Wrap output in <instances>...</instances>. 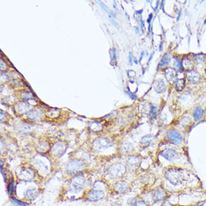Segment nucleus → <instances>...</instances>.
Wrapping results in <instances>:
<instances>
[{"instance_id":"17","label":"nucleus","mask_w":206,"mask_h":206,"mask_svg":"<svg viewBox=\"0 0 206 206\" xmlns=\"http://www.w3.org/2000/svg\"><path fill=\"white\" fill-rule=\"evenodd\" d=\"M88 129L93 133H99L103 130V125L97 121H92L88 124Z\"/></svg>"},{"instance_id":"21","label":"nucleus","mask_w":206,"mask_h":206,"mask_svg":"<svg viewBox=\"0 0 206 206\" xmlns=\"http://www.w3.org/2000/svg\"><path fill=\"white\" fill-rule=\"evenodd\" d=\"M164 75L168 82H173L177 77V71L172 67H166L164 70Z\"/></svg>"},{"instance_id":"11","label":"nucleus","mask_w":206,"mask_h":206,"mask_svg":"<svg viewBox=\"0 0 206 206\" xmlns=\"http://www.w3.org/2000/svg\"><path fill=\"white\" fill-rule=\"evenodd\" d=\"M67 146L64 141H57L55 143H53L50 149V154L53 157V158H59L67 150Z\"/></svg>"},{"instance_id":"48","label":"nucleus","mask_w":206,"mask_h":206,"mask_svg":"<svg viewBox=\"0 0 206 206\" xmlns=\"http://www.w3.org/2000/svg\"><path fill=\"white\" fill-rule=\"evenodd\" d=\"M159 50H160V51H162V50H163V43H162V42L160 44V46H159Z\"/></svg>"},{"instance_id":"32","label":"nucleus","mask_w":206,"mask_h":206,"mask_svg":"<svg viewBox=\"0 0 206 206\" xmlns=\"http://www.w3.org/2000/svg\"><path fill=\"white\" fill-rule=\"evenodd\" d=\"M110 64L112 65L116 64L117 62V58H116V50L115 48L110 50Z\"/></svg>"},{"instance_id":"8","label":"nucleus","mask_w":206,"mask_h":206,"mask_svg":"<svg viewBox=\"0 0 206 206\" xmlns=\"http://www.w3.org/2000/svg\"><path fill=\"white\" fill-rule=\"evenodd\" d=\"M113 146V143L112 140L104 136L97 137L92 143V149L95 152H103Z\"/></svg>"},{"instance_id":"47","label":"nucleus","mask_w":206,"mask_h":206,"mask_svg":"<svg viewBox=\"0 0 206 206\" xmlns=\"http://www.w3.org/2000/svg\"><path fill=\"white\" fill-rule=\"evenodd\" d=\"M133 62H134V63L136 64L139 63V61H138L137 59H136V58L135 57V56H133Z\"/></svg>"},{"instance_id":"28","label":"nucleus","mask_w":206,"mask_h":206,"mask_svg":"<svg viewBox=\"0 0 206 206\" xmlns=\"http://www.w3.org/2000/svg\"><path fill=\"white\" fill-rule=\"evenodd\" d=\"M29 107H30V106H29V103L26 101L20 102V103H18V104L16 106L17 111L20 113H23L27 112L28 110H29Z\"/></svg>"},{"instance_id":"1","label":"nucleus","mask_w":206,"mask_h":206,"mask_svg":"<svg viewBox=\"0 0 206 206\" xmlns=\"http://www.w3.org/2000/svg\"><path fill=\"white\" fill-rule=\"evenodd\" d=\"M163 175L166 181L174 187L181 186L187 180V175L181 168L169 167L164 171Z\"/></svg>"},{"instance_id":"23","label":"nucleus","mask_w":206,"mask_h":206,"mask_svg":"<svg viewBox=\"0 0 206 206\" xmlns=\"http://www.w3.org/2000/svg\"><path fill=\"white\" fill-rule=\"evenodd\" d=\"M153 86L155 92L158 94H162L166 91V84L163 80H155Z\"/></svg>"},{"instance_id":"14","label":"nucleus","mask_w":206,"mask_h":206,"mask_svg":"<svg viewBox=\"0 0 206 206\" xmlns=\"http://www.w3.org/2000/svg\"><path fill=\"white\" fill-rule=\"evenodd\" d=\"M160 155L168 161H172L177 158L178 152L173 149H166L160 152Z\"/></svg>"},{"instance_id":"37","label":"nucleus","mask_w":206,"mask_h":206,"mask_svg":"<svg viewBox=\"0 0 206 206\" xmlns=\"http://www.w3.org/2000/svg\"><path fill=\"white\" fill-rule=\"evenodd\" d=\"M133 60V53L132 52H130L129 53V56H128V62L130 64H132V61Z\"/></svg>"},{"instance_id":"29","label":"nucleus","mask_w":206,"mask_h":206,"mask_svg":"<svg viewBox=\"0 0 206 206\" xmlns=\"http://www.w3.org/2000/svg\"><path fill=\"white\" fill-rule=\"evenodd\" d=\"M158 109L156 106L155 105H151L150 108H149V117L150 119V120L153 121L158 116Z\"/></svg>"},{"instance_id":"7","label":"nucleus","mask_w":206,"mask_h":206,"mask_svg":"<svg viewBox=\"0 0 206 206\" xmlns=\"http://www.w3.org/2000/svg\"><path fill=\"white\" fill-rule=\"evenodd\" d=\"M17 176L21 181L24 182L34 181L37 178L39 177L37 172L32 166H25L20 168Z\"/></svg>"},{"instance_id":"10","label":"nucleus","mask_w":206,"mask_h":206,"mask_svg":"<svg viewBox=\"0 0 206 206\" xmlns=\"http://www.w3.org/2000/svg\"><path fill=\"white\" fill-rule=\"evenodd\" d=\"M130 189V184L124 179L115 181L110 184V193L114 194H125Z\"/></svg>"},{"instance_id":"4","label":"nucleus","mask_w":206,"mask_h":206,"mask_svg":"<svg viewBox=\"0 0 206 206\" xmlns=\"http://www.w3.org/2000/svg\"><path fill=\"white\" fill-rule=\"evenodd\" d=\"M42 155L38 158H34L32 160V166L34 168V169L37 172L39 177H44L47 176V175L50 173V162L48 161V159L45 158L44 160H42Z\"/></svg>"},{"instance_id":"40","label":"nucleus","mask_w":206,"mask_h":206,"mask_svg":"<svg viewBox=\"0 0 206 206\" xmlns=\"http://www.w3.org/2000/svg\"><path fill=\"white\" fill-rule=\"evenodd\" d=\"M144 26H145V23H144V21H142L141 22V23H140V29H141V30H142V33H144Z\"/></svg>"},{"instance_id":"2","label":"nucleus","mask_w":206,"mask_h":206,"mask_svg":"<svg viewBox=\"0 0 206 206\" xmlns=\"http://www.w3.org/2000/svg\"><path fill=\"white\" fill-rule=\"evenodd\" d=\"M87 163L82 159L73 158L69 160L64 166V172L70 178L74 175L86 171Z\"/></svg>"},{"instance_id":"46","label":"nucleus","mask_w":206,"mask_h":206,"mask_svg":"<svg viewBox=\"0 0 206 206\" xmlns=\"http://www.w3.org/2000/svg\"><path fill=\"white\" fill-rule=\"evenodd\" d=\"M181 15V9H180V11H179V12H178V17H177V21H178L179 20Z\"/></svg>"},{"instance_id":"27","label":"nucleus","mask_w":206,"mask_h":206,"mask_svg":"<svg viewBox=\"0 0 206 206\" xmlns=\"http://www.w3.org/2000/svg\"><path fill=\"white\" fill-rule=\"evenodd\" d=\"M204 115V110L200 106H197L194 109V111L193 113V117L194 121H199L202 119Z\"/></svg>"},{"instance_id":"16","label":"nucleus","mask_w":206,"mask_h":206,"mask_svg":"<svg viewBox=\"0 0 206 206\" xmlns=\"http://www.w3.org/2000/svg\"><path fill=\"white\" fill-rule=\"evenodd\" d=\"M92 188H95V189L103 190V191L107 190V191L110 193V184L105 180H101L100 179V180L96 181L92 185Z\"/></svg>"},{"instance_id":"20","label":"nucleus","mask_w":206,"mask_h":206,"mask_svg":"<svg viewBox=\"0 0 206 206\" xmlns=\"http://www.w3.org/2000/svg\"><path fill=\"white\" fill-rule=\"evenodd\" d=\"M26 116L29 120L32 121V122H38L42 119L43 115H42L41 111L37 110H33L28 112Z\"/></svg>"},{"instance_id":"38","label":"nucleus","mask_w":206,"mask_h":206,"mask_svg":"<svg viewBox=\"0 0 206 206\" xmlns=\"http://www.w3.org/2000/svg\"><path fill=\"white\" fill-rule=\"evenodd\" d=\"M110 23H112V24L113 25V26H115V27H117V28H119V24H118L117 23H116V21H115L114 20H113L112 17L110 16Z\"/></svg>"},{"instance_id":"41","label":"nucleus","mask_w":206,"mask_h":206,"mask_svg":"<svg viewBox=\"0 0 206 206\" xmlns=\"http://www.w3.org/2000/svg\"><path fill=\"white\" fill-rule=\"evenodd\" d=\"M154 54H155V52H153V53H151V54H150V56H149V61H148V64H149V63H150V62H151V61H152V58H153Z\"/></svg>"},{"instance_id":"5","label":"nucleus","mask_w":206,"mask_h":206,"mask_svg":"<svg viewBox=\"0 0 206 206\" xmlns=\"http://www.w3.org/2000/svg\"><path fill=\"white\" fill-rule=\"evenodd\" d=\"M127 166L122 163H116L112 164L107 169V175L113 180L124 179L127 173Z\"/></svg>"},{"instance_id":"19","label":"nucleus","mask_w":206,"mask_h":206,"mask_svg":"<svg viewBox=\"0 0 206 206\" xmlns=\"http://www.w3.org/2000/svg\"><path fill=\"white\" fill-rule=\"evenodd\" d=\"M127 204L130 206H150L145 199L138 196L127 199Z\"/></svg>"},{"instance_id":"18","label":"nucleus","mask_w":206,"mask_h":206,"mask_svg":"<svg viewBox=\"0 0 206 206\" xmlns=\"http://www.w3.org/2000/svg\"><path fill=\"white\" fill-rule=\"evenodd\" d=\"M51 145L47 140H41L38 143L37 150L38 153L40 154H46L50 153V149H51Z\"/></svg>"},{"instance_id":"30","label":"nucleus","mask_w":206,"mask_h":206,"mask_svg":"<svg viewBox=\"0 0 206 206\" xmlns=\"http://www.w3.org/2000/svg\"><path fill=\"white\" fill-rule=\"evenodd\" d=\"M174 67L177 72H182L185 70L183 68V66H182L181 59L178 57V56H175L174 57Z\"/></svg>"},{"instance_id":"15","label":"nucleus","mask_w":206,"mask_h":206,"mask_svg":"<svg viewBox=\"0 0 206 206\" xmlns=\"http://www.w3.org/2000/svg\"><path fill=\"white\" fill-rule=\"evenodd\" d=\"M186 78L188 80V82H190V83H193V84H198L201 81L200 74L194 70H190L187 71Z\"/></svg>"},{"instance_id":"49","label":"nucleus","mask_w":206,"mask_h":206,"mask_svg":"<svg viewBox=\"0 0 206 206\" xmlns=\"http://www.w3.org/2000/svg\"><path fill=\"white\" fill-rule=\"evenodd\" d=\"M125 15H126V17H127V18L128 19V20H130V16H129L128 15H127V13H125Z\"/></svg>"},{"instance_id":"51","label":"nucleus","mask_w":206,"mask_h":206,"mask_svg":"<svg viewBox=\"0 0 206 206\" xmlns=\"http://www.w3.org/2000/svg\"><path fill=\"white\" fill-rule=\"evenodd\" d=\"M204 24L206 25V19L205 20V21H204Z\"/></svg>"},{"instance_id":"45","label":"nucleus","mask_w":206,"mask_h":206,"mask_svg":"<svg viewBox=\"0 0 206 206\" xmlns=\"http://www.w3.org/2000/svg\"><path fill=\"white\" fill-rule=\"evenodd\" d=\"M113 7H114V8H115V10L117 12H119V9H118V8H117V5H116V2H113Z\"/></svg>"},{"instance_id":"42","label":"nucleus","mask_w":206,"mask_h":206,"mask_svg":"<svg viewBox=\"0 0 206 206\" xmlns=\"http://www.w3.org/2000/svg\"><path fill=\"white\" fill-rule=\"evenodd\" d=\"M160 2H159V1H157L156 6H155V8H154V11H155V12H156V11H157V10H158L159 5H160Z\"/></svg>"},{"instance_id":"6","label":"nucleus","mask_w":206,"mask_h":206,"mask_svg":"<svg viewBox=\"0 0 206 206\" xmlns=\"http://www.w3.org/2000/svg\"><path fill=\"white\" fill-rule=\"evenodd\" d=\"M106 197V192L103 190L95 189V188H87L83 193L81 199L89 202H96L102 200Z\"/></svg>"},{"instance_id":"24","label":"nucleus","mask_w":206,"mask_h":206,"mask_svg":"<svg viewBox=\"0 0 206 206\" xmlns=\"http://www.w3.org/2000/svg\"><path fill=\"white\" fill-rule=\"evenodd\" d=\"M155 139V136L154 135L152 134H147L143 136L140 139V142H139V144L140 146L143 148H146L149 147L151 144H152V142Z\"/></svg>"},{"instance_id":"36","label":"nucleus","mask_w":206,"mask_h":206,"mask_svg":"<svg viewBox=\"0 0 206 206\" xmlns=\"http://www.w3.org/2000/svg\"><path fill=\"white\" fill-rule=\"evenodd\" d=\"M125 93H126L127 95L132 99V100H136V99L137 98V96L136 95V94H135L134 92H131L129 90H125Z\"/></svg>"},{"instance_id":"26","label":"nucleus","mask_w":206,"mask_h":206,"mask_svg":"<svg viewBox=\"0 0 206 206\" xmlns=\"http://www.w3.org/2000/svg\"><path fill=\"white\" fill-rule=\"evenodd\" d=\"M181 62L184 70H187L188 71V70H193L194 63H193V61L190 59H189V58L187 57V56H185V57H183V59H181Z\"/></svg>"},{"instance_id":"9","label":"nucleus","mask_w":206,"mask_h":206,"mask_svg":"<svg viewBox=\"0 0 206 206\" xmlns=\"http://www.w3.org/2000/svg\"><path fill=\"white\" fill-rule=\"evenodd\" d=\"M150 195L152 203L154 204L164 202L169 196V192L163 186H158L154 188L151 192Z\"/></svg>"},{"instance_id":"3","label":"nucleus","mask_w":206,"mask_h":206,"mask_svg":"<svg viewBox=\"0 0 206 206\" xmlns=\"http://www.w3.org/2000/svg\"><path fill=\"white\" fill-rule=\"evenodd\" d=\"M83 172H80L68 178L67 181V188L80 193H84L85 190L87 189L86 185L88 183V179Z\"/></svg>"},{"instance_id":"13","label":"nucleus","mask_w":206,"mask_h":206,"mask_svg":"<svg viewBox=\"0 0 206 206\" xmlns=\"http://www.w3.org/2000/svg\"><path fill=\"white\" fill-rule=\"evenodd\" d=\"M39 190L38 188H28L26 190V191L23 193V199L25 202H32V201L35 200L39 196Z\"/></svg>"},{"instance_id":"43","label":"nucleus","mask_w":206,"mask_h":206,"mask_svg":"<svg viewBox=\"0 0 206 206\" xmlns=\"http://www.w3.org/2000/svg\"><path fill=\"white\" fill-rule=\"evenodd\" d=\"M144 55H145V51H142V53H141V54H140V56H139V62H140L141 61H142V59L143 56H144Z\"/></svg>"},{"instance_id":"12","label":"nucleus","mask_w":206,"mask_h":206,"mask_svg":"<svg viewBox=\"0 0 206 206\" xmlns=\"http://www.w3.org/2000/svg\"><path fill=\"white\" fill-rule=\"evenodd\" d=\"M166 139L176 146H181L183 143V137L180 132L176 129H171L166 133Z\"/></svg>"},{"instance_id":"22","label":"nucleus","mask_w":206,"mask_h":206,"mask_svg":"<svg viewBox=\"0 0 206 206\" xmlns=\"http://www.w3.org/2000/svg\"><path fill=\"white\" fill-rule=\"evenodd\" d=\"M127 164L130 168L134 169L140 164V158L136 155H130L127 158Z\"/></svg>"},{"instance_id":"33","label":"nucleus","mask_w":206,"mask_h":206,"mask_svg":"<svg viewBox=\"0 0 206 206\" xmlns=\"http://www.w3.org/2000/svg\"><path fill=\"white\" fill-rule=\"evenodd\" d=\"M97 4H99L100 6H101L102 8H103V10L107 12L108 14H110V16L113 17H116V15H115V14L113 13V11H112L110 10V9L109 8H108L107 6H106V5H105L104 3L103 2H101V1H97Z\"/></svg>"},{"instance_id":"50","label":"nucleus","mask_w":206,"mask_h":206,"mask_svg":"<svg viewBox=\"0 0 206 206\" xmlns=\"http://www.w3.org/2000/svg\"><path fill=\"white\" fill-rule=\"evenodd\" d=\"M193 206H203V204H199V205H195Z\"/></svg>"},{"instance_id":"35","label":"nucleus","mask_w":206,"mask_h":206,"mask_svg":"<svg viewBox=\"0 0 206 206\" xmlns=\"http://www.w3.org/2000/svg\"><path fill=\"white\" fill-rule=\"evenodd\" d=\"M122 149H125V152H126V153H129V152H131L132 151H133V145L130 144V142H126L123 145Z\"/></svg>"},{"instance_id":"44","label":"nucleus","mask_w":206,"mask_h":206,"mask_svg":"<svg viewBox=\"0 0 206 206\" xmlns=\"http://www.w3.org/2000/svg\"><path fill=\"white\" fill-rule=\"evenodd\" d=\"M134 30H135V32H136V34H139V31H140V28H139L138 26H135Z\"/></svg>"},{"instance_id":"39","label":"nucleus","mask_w":206,"mask_h":206,"mask_svg":"<svg viewBox=\"0 0 206 206\" xmlns=\"http://www.w3.org/2000/svg\"><path fill=\"white\" fill-rule=\"evenodd\" d=\"M152 17H153V14H150V15H149V18L147 19V23H149V25L151 24V21H152Z\"/></svg>"},{"instance_id":"25","label":"nucleus","mask_w":206,"mask_h":206,"mask_svg":"<svg viewBox=\"0 0 206 206\" xmlns=\"http://www.w3.org/2000/svg\"><path fill=\"white\" fill-rule=\"evenodd\" d=\"M171 59H172L171 53H169V52H167V53H166L163 56V57H162L160 63H159L158 64V67H159V68H163V67H166V66L169 65V63L171 62Z\"/></svg>"},{"instance_id":"31","label":"nucleus","mask_w":206,"mask_h":206,"mask_svg":"<svg viewBox=\"0 0 206 206\" xmlns=\"http://www.w3.org/2000/svg\"><path fill=\"white\" fill-rule=\"evenodd\" d=\"M185 88V79H177L175 82V89L178 92H181Z\"/></svg>"},{"instance_id":"34","label":"nucleus","mask_w":206,"mask_h":206,"mask_svg":"<svg viewBox=\"0 0 206 206\" xmlns=\"http://www.w3.org/2000/svg\"><path fill=\"white\" fill-rule=\"evenodd\" d=\"M11 199H12V202H14V204H15L17 206H27L29 205V202H22V201L18 200V199H17L16 198H15V197L11 198Z\"/></svg>"}]
</instances>
